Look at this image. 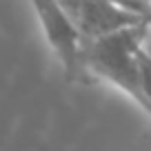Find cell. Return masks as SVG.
I'll list each match as a JSON object with an SVG mask.
<instances>
[{
	"label": "cell",
	"mask_w": 151,
	"mask_h": 151,
	"mask_svg": "<svg viewBox=\"0 0 151 151\" xmlns=\"http://www.w3.org/2000/svg\"><path fill=\"white\" fill-rule=\"evenodd\" d=\"M147 36H149V24H140L98 40H89L85 45V71L122 91L145 113L147 102L142 96L140 53Z\"/></svg>",
	"instance_id": "cell-1"
},
{
	"label": "cell",
	"mask_w": 151,
	"mask_h": 151,
	"mask_svg": "<svg viewBox=\"0 0 151 151\" xmlns=\"http://www.w3.org/2000/svg\"><path fill=\"white\" fill-rule=\"evenodd\" d=\"M49 49L58 58L67 80H80L85 73V38L60 5V0H29Z\"/></svg>",
	"instance_id": "cell-2"
},
{
	"label": "cell",
	"mask_w": 151,
	"mask_h": 151,
	"mask_svg": "<svg viewBox=\"0 0 151 151\" xmlns=\"http://www.w3.org/2000/svg\"><path fill=\"white\" fill-rule=\"evenodd\" d=\"M85 42L111 36L116 31L147 24V18L116 5L111 0H60Z\"/></svg>",
	"instance_id": "cell-3"
},
{
	"label": "cell",
	"mask_w": 151,
	"mask_h": 151,
	"mask_svg": "<svg viewBox=\"0 0 151 151\" xmlns=\"http://www.w3.org/2000/svg\"><path fill=\"white\" fill-rule=\"evenodd\" d=\"M140 2H145V5H147V0H140Z\"/></svg>",
	"instance_id": "cell-4"
}]
</instances>
